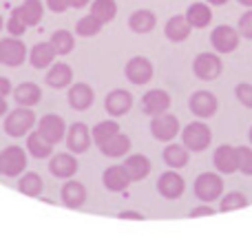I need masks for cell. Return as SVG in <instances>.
Masks as SVG:
<instances>
[{
  "instance_id": "4",
  "label": "cell",
  "mask_w": 252,
  "mask_h": 252,
  "mask_svg": "<svg viewBox=\"0 0 252 252\" xmlns=\"http://www.w3.org/2000/svg\"><path fill=\"white\" fill-rule=\"evenodd\" d=\"M192 73L204 82H213L223 73V60L217 51L215 53H199L192 60Z\"/></svg>"
},
{
  "instance_id": "26",
  "label": "cell",
  "mask_w": 252,
  "mask_h": 252,
  "mask_svg": "<svg viewBox=\"0 0 252 252\" xmlns=\"http://www.w3.org/2000/svg\"><path fill=\"white\" fill-rule=\"evenodd\" d=\"M13 100H16L18 106H35L40 100H42V89L35 82H22L20 87L13 89Z\"/></svg>"
},
{
  "instance_id": "48",
  "label": "cell",
  "mask_w": 252,
  "mask_h": 252,
  "mask_svg": "<svg viewBox=\"0 0 252 252\" xmlns=\"http://www.w3.org/2000/svg\"><path fill=\"white\" fill-rule=\"evenodd\" d=\"M206 2H208L210 7H223V4H226L228 0H206Z\"/></svg>"
},
{
  "instance_id": "37",
  "label": "cell",
  "mask_w": 252,
  "mask_h": 252,
  "mask_svg": "<svg viewBox=\"0 0 252 252\" xmlns=\"http://www.w3.org/2000/svg\"><path fill=\"white\" fill-rule=\"evenodd\" d=\"M248 208V199H246L244 192H228V195H221V201H219V213H235V210Z\"/></svg>"
},
{
  "instance_id": "52",
  "label": "cell",
  "mask_w": 252,
  "mask_h": 252,
  "mask_svg": "<svg viewBox=\"0 0 252 252\" xmlns=\"http://www.w3.org/2000/svg\"><path fill=\"white\" fill-rule=\"evenodd\" d=\"M248 139H250V144H252V128H250V133H248Z\"/></svg>"
},
{
  "instance_id": "9",
  "label": "cell",
  "mask_w": 252,
  "mask_h": 252,
  "mask_svg": "<svg viewBox=\"0 0 252 252\" xmlns=\"http://www.w3.org/2000/svg\"><path fill=\"white\" fill-rule=\"evenodd\" d=\"M91 130L84 122H75L66 128V137H64V144L73 155H82L91 148Z\"/></svg>"
},
{
  "instance_id": "44",
  "label": "cell",
  "mask_w": 252,
  "mask_h": 252,
  "mask_svg": "<svg viewBox=\"0 0 252 252\" xmlns=\"http://www.w3.org/2000/svg\"><path fill=\"white\" fill-rule=\"evenodd\" d=\"M11 93H13L11 82H9L7 78H0V97H7V95H11Z\"/></svg>"
},
{
  "instance_id": "31",
  "label": "cell",
  "mask_w": 252,
  "mask_h": 252,
  "mask_svg": "<svg viewBox=\"0 0 252 252\" xmlns=\"http://www.w3.org/2000/svg\"><path fill=\"white\" fill-rule=\"evenodd\" d=\"M16 11H18V16L25 20L27 27H38L44 16V7L40 0H25L20 7H16Z\"/></svg>"
},
{
  "instance_id": "46",
  "label": "cell",
  "mask_w": 252,
  "mask_h": 252,
  "mask_svg": "<svg viewBox=\"0 0 252 252\" xmlns=\"http://www.w3.org/2000/svg\"><path fill=\"white\" fill-rule=\"evenodd\" d=\"M69 4L73 9H84L87 4H91V0H69Z\"/></svg>"
},
{
  "instance_id": "39",
  "label": "cell",
  "mask_w": 252,
  "mask_h": 252,
  "mask_svg": "<svg viewBox=\"0 0 252 252\" xmlns=\"http://www.w3.org/2000/svg\"><path fill=\"white\" fill-rule=\"evenodd\" d=\"M239 153V173L252 177V148L250 146H237Z\"/></svg>"
},
{
  "instance_id": "34",
  "label": "cell",
  "mask_w": 252,
  "mask_h": 252,
  "mask_svg": "<svg viewBox=\"0 0 252 252\" xmlns=\"http://www.w3.org/2000/svg\"><path fill=\"white\" fill-rule=\"evenodd\" d=\"M42 188H44V184H42V177H40L38 173H22L20 175L18 190H20L22 195L38 197V199H40V195H42Z\"/></svg>"
},
{
  "instance_id": "38",
  "label": "cell",
  "mask_w": 252,
  "mask_h": 252,
  "mask_svg": "<svg viewBox=\"0 0 252 252\" xmlns=\"http://www.w3.org/2000/svg\"><path fill=\"white\" fill-rule=\"evenodd\" d=\"M4 27H7V31H9V35H11V38H22V35H25V31L29 29V27L25 25V20H22L20 16H18L16 9L11 11L9 20L4 22Z\"/></svg>"
},
{
  "instance_id": "10",
  "label": "cell",
  "mask_w": 252,
  "mask_h": 252,
  "mask_svg": "<svg viewBox=\"0 0 252 252\" xmlns=\"http://www.w3.org/2000/svg\"><path fill=\"white\" fill-rule=\"evenodd\" d=\"M170 104H173V100H170L168 91H164V89H151L142 97V113L148 115V118H155V115L168 113Z\"/></svg>"
},
{
  "instance_id": "15",
  "label": "cell",
  "mask_w": 252,
  "mask_h": 252,
  "mask_svg": "<svg viewBox=\"0 0 252 252\" xmlns=\"http://www.w3.org/2000/svg\"><path fill=\"white\" fill-rule=\"evenodd\" d=\"M80 164L75 159L73 153H58V155L49 157V173L58 179H71L75 177Z\"/></svg>"
},
{
  "instance_id": "5",
  "label": "cell",
  "mask_w": 252,
  "mask_h": 252,
  "mask_svg": "<svg viewBox=\"0 0 252 252\" xmlns=\"http://www.w3.org/2000/svg\"><path fill=\"white\" fill-rule=\"evenodd\" d=\"M27 151L16 144L7 146L4 151H0V164H2V175L4 177H20L27 170Z\"/></svg>"
},
{
  "instance_id": "41",
  "label": "cell",
  "mask_w": 252,
  "mask_h": 252,
  "mask_svg": "<svg viewBox=\"0 0 252 252\" xmlns=\"http://www.w3.org/2000/svg\"><path fill=\"white\" fill-rule=\"evenodd\" d=\"M237 29H239L241 38L252 40V9H248V11L239 18V27H237Z\"/></svg>"
},
{
  "instance_id": "14",
  "label": "cell",
  "mask_w": 252,
  "mask_h": 252,
  "mask_svg": "<svg viewBox=\"0 0 252 252\" xmlns=\"http://www.w3.org/2000/svg\"><path fill=\"white\" fill-rule=\"evenodd\" d=\"M213 164L219 175L237 173V170H239V153H237V146H230V144L217 146V151H215V155H213Z\"/></svg>"
},
{
  "instance_id": "12",
  "label": "cell",
  "mask_w": 252,
  "mask_h": 252,
  "mask_svg": "<svg viewBox=\"0 0 252 252\" xmlns=\"http://www.w3.org/2000/svg\"><path fill=\"white\" fill-rule=\"evenodd\" d=\"M38 130H40V135L42 137H47L49 142L56 146L58 142H64V137H66V122L60 118V115H56V113H47V115H42V118L38 120Z\"/></svg>"
},
{
  "instance_id": "42",
  "label": "cell",
  "mask_w": 252,
  "mask_h": 252,
  "mask_svg": "<svg viewBox=\"0 0 252 252\" xmlns=\"http://www.w3.org/2000/svg\"><path fill=\"white\" fill-rule=\"evenodd\" d=\"M47 7L53 13H64L66 9H71V4H69V0H47Z\"/></svg>"
},
{
  "instance_id": "28",
  "label": "cell",
  "mask_w": 252,
  "mask_h": 252,
  "mask_svg": "<svg viewBox=\"0 0 252 252\" xmlns=\"http://www.w3.org/2000/svg\"><path fill=\"white\" fill-rule=\"evenodd\" d=\"M184 16L188 18L192 29H206L213 22V9H210L208 2H192Z\"/></svg>"
},
{
  "instance_id": "27",
  "label": "cell",
  "mask_w": 252,
  "mask_h": 252,
  "mask_svg": "<svg viewBox=\"0 0 252 252\" xmlns=\"http://www.w3.org/2000/svg\"><path fill=\"white\" fill-rule=\"evenodd\" d=\"M27 153L35 159H49L53 155V144L40 135V130H31L27 135Z\"/></svg>"
},
{
  "instance_id": "7",
  "label": "cell",
  "mask_w": 252,
  "mask_h": 252,
  "mask_svg": "<svg viewBox=\"0 0 252 252\" xmlns=\"http://www.w3.org/2000/svg\"><path fill=\"white\" fill-rule=\"evenodd\" d=\"M239 42H241L239 29H235V27H230V25H219V27H215L213 33H210V44H213V49L217 53L237 51Z\"/></svg>"
},
{
  "instance_id": "53",
  "label": "cell",
  "mask_w": 252,
  "mask_h": 252,
  "mask_svg": "<svg viewBox=\"0 0 252 252\" xmlns=\"http://www.w3.org/2000/svg\"><path fill=\"white\" fill-rule=\"evenodd\" d=\"M0 175H2V164H0Z\"/></svg>"
},
{
  "instance_id": "36",
  "label": "cell",
  "mask_w": 252,
  "mask_h": 252,
  "mask_svg": "<svg viewBox=\"0 0 252 252\" xmlns=\"http://www.w3.org/2000/svg\"><path fill=\"white\" fill-rule=\"evenodd\" d=\"M118 133H120V124L115 122V120H106V122H100V124L93 126L91 137H93V144H95V146H102L106 139H111Z\"/></svg>"
},
{
  "instance_id": "18",
  "label": "cell",
  "mask_w": 252,
  "mask_h": 252,
  "mask_svg": "<svg viewBox=\"0 0 252 252\" xmlns=\"http://www.w3.org/2000/svg\"><path fill=\"white\" fill-rule=\"evenodd\" d=\"M2 64L7 66H20L22 62L29 58L27 44L22 42V38H2Z\"/></svg>"
},
{
  "instance_id": "6",
  "label": "cell",
  "mask_w": 252,
  "mask_h": 252,
  "mask_svg": "<svg viewBox=\"0 0 252 252\" xmlns=\"http://www.w3.org/2000/svg\"><path fill=\"white\" fill-rule=\"evenodd\" d=\"M124 75H126V80H128L130 84H135V87H144V84H148L153 80L155 69H153V62L148 60V58L135 56V58H130V60L126 62Z\"/></svg>"
},
{
  "instance_id": "23",
  "label": "cell",
  "mask_w": 252,
  "mask_h": 252,
  "mask_svg": "<svg viewBox=\"0 0 252 252\" xmlns=\"http://www.w3.org/2000/svg\"><path fill=\"white\" fill-rule=\"evenodd\" d=\"M47 84L51 89H69L73 84V71H71L69 64L64 62H58V64H51L47 71Z\"/></svg>"
},
{
  "instance_id": "24",
  "label": "cell",
  "mask_w": 252,
  "mask_h": 252,
  "mask_svg": "<svg viewBox=\"0 0 252 252\" xmlns=\"http://www.w3.org/2000/svg\"><path fill=\"white\" fill-rule=\"evenodd\" d=\"M124 168L128 170V175H130L133 182H142V179H146L148 175H151L153 164H151V159H148L146 155L135 153V155H128L124 159Z\"/></svg>"
},
{
  "instance_id": "51",
  "label": "cell",
  "mask_w": 252,
  "mask_h": 252,
  "mask_svg": "<svg viewBox=\"0 0 252 252\" xmlns=\"http://www.w3.org/2000/svg\"><path fill=\"white\" fill-rule=\"evenodd\" d=\"M0 64H2V44H0Z\"/></svg>"
},
{
  "instance_id": "30",
  "label": "cell",
  "mask_w": 252,
  "mask_h": 252,
  "mask_svg": "<svg viewBox=\"0 0 252 252\" xmlns=\"http://www.w3.org/2000/svg\"><path fill=\"white\" fill-rule=\"evenodd\" d=\"M188 148L184 146V144H168V146L164 148V153H161V157H164L166 166L173 170H182L188 166V159H190V155H188Z\"/></svg>"
},
{
  "instance_id": "32",
  "label": "cell",
  "mask_w": 252,
  "mask_h": 252,
  "mask_svg": "<svg viewBox=\"0 0 252 252\" xmlns=\"http://www.w3.org/2000/svg\"><path fill=\"white\" fill-rule=\"evenodd\" d=\"M49 42H51V47L56 49L58 56H69V53H73V49H75V35L66 29H58L51 33Z\"/></svg>"
},
{
  "instance_id": "1",
  "label": "cell",
  "mask_w": 252,
  "mask_h": 252,
  "mask_svg": "<svg viewBox=\"0 0 252 252\" xmlns=\"http://www.w3.org/2000/svg\"><path fill=\"white\" fill-rule=\"evenodd\" d=\"M35 122H38V120H35L33 109H29V106H18V109H13L11 113H7V118H4V133L13 139L25 137V135L31 133Z\"/></svg>"
},
{
  "instance_id": "33",
  "label": "cell",
  "mask_w": 252,
  "mask_h": 252,
  "mask_svg": "<svg viewBox=\"0 0 252 252\" xmlns=\"http://www.w3.org/2000/svg\"><path fill=\"white\" fill-rule=\"evenodd\" d=\"M91 13L102 25H109V22H113L118 18V2L115 0H93Z\"/></svg>"
},
{
  "instance_id": "8",
  "label": "cell",
  "mask_w": 252,
  "mask_h": 252,
  "mask_svg": "<svg viewBox=\"0 0 252 252\" xmlns=\"http://www.w3.org/2000/svg\"><path fill=\"white\" fill-rule=\"evenodd\" d=\"M188 106H190V113L195 115L197 120H210L217 115L219 100L215 97V93H210V91H197L190 95Z\"/></svg>"
},
{
  "instance_id": "21",
  "label": "cell",
  "mask_w": 252,
  "mask_h": 252,
  "mask_svg": "<svg viewBox=\"0 0 252 252\" xmlns=\"http://www.w3.org/2000/svg\"><path fill=\"white\" fill-rule=\"evenodd\" d=\"M130 146H133V142H130L128 135H124L122 130H120L118 135H113L111 139H106L102 146H97L102 151V155L111 157V159H120V157H126L130 153Z\"/></svg>"
},
{
  "instance_id": "2",
  "label": "cell",
  "mask_w": 252,
  "mask_h": 252,
  "mask_svg": "<svg viewBox=\"0 0 252 252\" xmlns=\"http://www.w3.org/2000/svg\"><path fill=\"white\" fill-rule=\"evenodd\" d=\"M182 144L192 153H204L213 144V130L204 122H190L182 130Z\"/></svg>"
},
{
  "instance_id": "22",
  "label": "cell",
  "mask_w": 252,
  "mask_h": 252,
  "mask_svg": "<svg viewBox=\"0 0 252 252\" xmlns=\"http://www.w3.org/2000/svg\"><path fill=\"white\" fill-rule=\"evenodd\" d=\"M192 33V27L186 16H170L164 27V35L170 42H184Z\"/></svg>"
},
{
  "instance_id": "19",
  "label": "cell",
  "mask_w": 252,
  "mask_h": 252,
  "mask_svg": "<svg viewBox=\"0 0 252 252\" xmlns=\"http://www.w3.org/2000/svg\"><path fill=\"white\" fill-rule=\"evenodd\" d=\"M102 184H104V188L111 192H124L126 188L133 184V179H130L128 170L124 168V164H120V166H109V168L102 173Z\"/></svg>"
},
{
  "instance_id": "40",
  "label": "cell",
  "mask_w": 252,
  "mask_h": 252,
  "mask_svg": "<svg viewBox=\"0 0 252 252\" xmlns=\"http://www.w3.org/2000/svg\"><path fill=\"white\" fill-rule=\"evenodd\" d=\"M235 95L246 109L252 111V84L250 82H239L235 87Z\"/></svg>"
},
{
  "instance_id": "13",
  "label": "cell",
  "mask_w": 252,
  "mask_h": 252,
  "mask_svg": "<svg viewBox=\"0 0 252 252\" xmlns=\"http://www.w3.org/2000/svg\"><path fill=\"white\" fill-rule=\"evenodd\" d=\"M186 190V179L177 173V170H168V173H161L157 179V192H159L164 199L175 201L184 195Z\"/></svg>"
},
{
  "instance_id": "11",
  "label": "cell",
  "mask_w": 252,
  "mask_h": 252,
  "mask_svg": "<svg viewBox=\"0 0 252 252\" xmlns=\"http://www.w3.org/2000/svg\"><path fill=\"white\" fill-rule=\"evenodd\" d=\"M151 135L157 142H173L179 135V120L170 113H161L151 118Z\"/></svg>"
},
{
  "instance_id": "43",
  "label": "cell",
  "mask_w": 252,
  "mask_h": 252,
  "mask_svg": "<svg viewBox=\"0 0 252 252\" xmlns=\"http://www.w3.org/2000/svg\"><path fill=\"white\" fill-rule=\"evenodd\" d=\"M210 215H215V208L210 204H204V206H197V208L190 210V217L197 219V217H210Z\"/></svg>"
},
{
  "instance_id": "17",
  "label": "cell",
  "mask_w": 252,
  "mask_h": 252,
  "mask_svg": "<svg viewBox=\"0 0 252 252\" xmlns=\"http://www.w3.org/2000/svg\"><path fill=\"white\" fill-rule=\"evenodd\" d=\"M62 204L71 210H78L87 204V186L78 179H64V186L60 190Z\"/></svg>"
},
{
  "instance_id": "25",
  "label": "cell",
  "mask_w": 252,
  "mask_h": 252,
  "mask_svg": "<svg viewBox=\"0 0 252 252\" xmlns=\"http://www.w3.org/2000/svg\"><path fill=\"white\" fill-rule=\"evenodd\" d=\"M128 27L133 33H139V35L151 33V31L157 27V16L151 11V9H137V11L130 13Z\"/></svg>"
},
{
  "instance_id": "29",
  "label": "cell",
  "mask_w": 252,
  "mask_h": 252,
  "mask_svg": "<svg viewBox=\"0 0 252 252\" xmlns=\"http://www.w3.org/2000/svg\"><path fill=\"white\" fill-rule=\"evenodd\" d=\"M56 49L51 47V42H38L29 51V62L33 69H49L56 62Z\"/></svg>"
},
{
  "instance_id": "3",
  "label": "cell",
  "mask_w": 252,
  "mask_h": 252,
  "mask_svg": "<svg viewBox=\"0 0 252 252\" xmlns=\"http://www.w3.org/2000/svg\"><path fill=\"white\" fill-rule=\"evenodd\" d=\"M195 195L204 204H215L223 195V179L219 173H201L195 182Z\"/></svg>"
},
{
  "instance_id": "50",
  "label": "cell",
  "mask_w": 252,
  "mask_h": 252,
  "mask_svg": "<svg viewBox=\"0 0 252 252\" xmlns=\"http://www.w3.org/2000/svg\"><path fill=\"white\" fill-rule=\"evenodd\" d=\"M2 27H4V20H2V16H0V31H2Z\"/></svg>"
},
{
  "instance_id": "16",
  "label": "cell",
  "mask_w": 252,
  "mask_h": 252,
  "mask_svg": "<svg viewBox=\"0 0 252 252\" xmlns=\"http://www.w3.org/2000/svg\"><path fill=\"white\" fill-rule=\"evenodd\" d=\"M104 109L111 118H122L133 109V93L126 89H115L104 97Z\"/></svg>"
},
{
  "instance_id": "35",
  "label": "cell",
  "mask_w": 252,
  "mask_h": 252,
  "mask_svg": "<svg viewBox=\"0 0 252 252\" xmlns=\"http://www.w3.org/2000/svg\"><path fill=\"white\" fill-rule=\"evenodd\" d=\"M102 29H104V25L93 13H87L75 25V35H80V38H95V35H100Z\"/></svg>"
},
{
  "instance_id": "45",
  "label": "cell",
  "mask_w": 252,
  "mask_h": 252,
  "mask_svg": "<svg viewBox=\"0 0 252 252\" xmlns=\"http://www.w3.org/2000/svg\"><path fill=\"white\" fill-rule=\"evenodd\" d=\"M118 217H120V219H135V221H142V219H144L142 215L135 213V210H124V213H120Z\"/></svg>"
},
{
  "instance_id": "20",
  "label": "cell",
  "mask_w": 252,
  "mask_h": 252,
  "mask_svg": "<svg viewBox=\"0 0 252 252\" xmlns=\"http://www.w3.org/2000/svg\"><path fill=\"white\" fill-rule=\"evenodd\" d=\"M66 100H69L71 109L87 111L89 106H93V102H95V93H93V89L89 87L87 82H78V84H71L69 87Z\"/></svg>"
},
{
  "instance_id": "47",
  "label": "cell",
  "mask_w": 252,
  "mask_h": 252,
  "mask_svg": "<svg viewBox=\"0 0 252 252\" xmlns=\"http://www.w3.org/2000/svg\"><path fill=\"white\" fill-rule=\"evenodd\" d=\"M7 111H9V106H7V97H0V118H2V115H7Z\"/></svg>"
},
{
  "instance_id": "49",
  "label": "cell",
  "mask_w": 252,
  "mask_h": 252,
  "mask_svg": "<svg viewBox=\"0 0 252 252\" xmlns=\"http://www.w3.org/2000/svg\"><path fill=\"white\" fill-rule=\"evenodd\" d=\"M239 4H244L246 9H252V0H237Z\"/></svg>"
}]
</instances>
